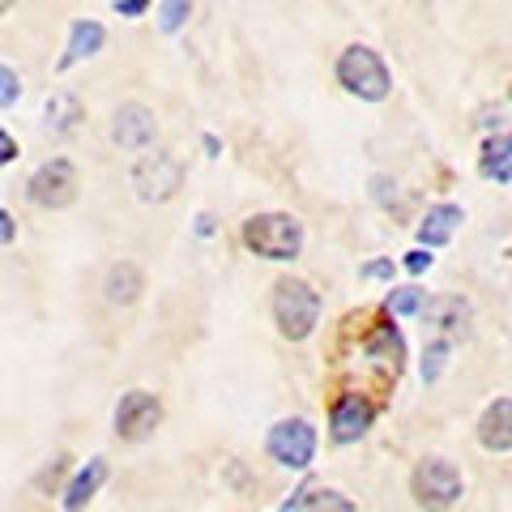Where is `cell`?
<instances>
[{
	"label": "cell",
	"mask_w": 512,
	"mask_h": 512,
	"mask_svg": "<svg viewBox=\"0 0 512 512\" xmlns=\"http://www.w3.org/2000/svg\"><path fill=\"white\" fill-rule=\"evenodd\" d=\"M367 355H372L384 372H402V355H406V342H402V333H397L393 325H380L367 333Z\"/></svg>",
	"instance_id": "obj_14"
},
{
	"label": "cell",
	"mask_w": 512,
	"mask_h": 512,
	"mask_svg": "<svg viewBox=\"0 0 512 512\" xmlns=\"http://www.w3.org/2000/svg\"><path fill=\"white\" fill-rule=\"evenodd\" d=\"M508 158H512V133L491 137L483 146V175H500V163H508Z\"/></svg>",
	"instance_id": "obj_20"
},
{
	"label": "cell",
	"mask_w": 512,
	"mask_h": 512,
	"mask_svg": "<svg viewBox=\"0 0 512 512\" xmlns=\"http://www.w3.org/2000/svg\"><path fill=\"white\" fill-rule=\"evenodd\" d=\"M0 222H5V227H0V239H5V244H13V218L0 214Z\"/></svg>",
	"instance_id": "obj_29"
},
{
	"label": "cell",
	"mask_w": 512,
	"mask_h": 512,
	"mask_svg": "<svg viewBox=\"0 0 512 512\" xmlns=\"http://www.w3.org/2000/svg\"><path fill=\"white\" fill-rule=\"evenodd\" d=\"M111 5H116L120 18H141L150 9V0H111Z\"/></svg>",
	"instance_id": "obj_25"
},
{
	"label": "cell",
	"mask_w": 512,
	"mask_h": 512,
	"mask_svg": "<svg viewBox=\"0 0 512 512\" xmlns=\"http://www.w3.org/2000/svg\"><path fill=\"white\" fill-rule=\"evenodd\" d=\"M0 82H5V90H0V107H13V103H18V94H22V82H18V73H13L9 69V64H5V69H0Z\"/></svg>",
	"instance_id": "obj_24"
},
{
	"label": "cell",
	"mask_w": 512,
	"mask_h": 512,
	"mask_svg": "<svg viewBox=\"0 0 512 512\" xmlns=\"http://www.w3.org/2000/svg\"><path fill=\"white\" fill-rule=\"evenodd\" d=\"M26 197L39 205V210H64L73 197H77V171L69 158H52L43 163L26 184Z\"/></svg>",
	"instance_id": "obj_7"
},
{
	"label": "cell",
	"mask_w": 512,
	"mask_h": 512,
	"mask_svg": "<svg viewBox=\"0 0 512 512\" xmlns=\"http://www.w3.org/2000/svg\"><path fill=\"white\" fill-rule=\"evenodd\" d=\"M13 158H18V150H13V137L0 133V163H13Z\"/></svg>",
	"instance_id": "obj_28"
},
{
	"label": "cell",
	"mask_w": 512,
	"mask_h": 512,
	"mask_svg": "<svg viewBox=\"0 0 512 512\" xmlns=\"http://www.w3.org/2000/svg\"><path fill=\"white\" fill-rule=\"evenodd\" d=\"M0 9H5V13H9V9H13V0H0Z\"/></svg>",
	"instance_id": "obj_30"
},
{
	"label": "cell",
	"mask_w": 512,
	"mask_h": 512,
	"mask_svg": "<svg viewBox=\"0 0 512 512\" xmlns=\"http://www.w3.org/2000/svg\"><path fill=\"white\" fill-rule=\"evenodd\" d=\"M410 495L423 512H448L461 500V470L444 457H427L410 474Z\"/></svg>",
	"instance_id": "obj_3"
},
{
	"label": "cell",
	"mask_w": 512,
	"mask_h": 512,
	"mask_svg": "<svg viewBox=\"0 0 512 512\" xmlns=\"http://www.w3.org/2000/svg\"><path fill=\"white\" fill-rule=\"evenodd\" d=\"M77 120H86V111H82V103H77L73 94H52V99H47L43 124L52 128V133H73Z\"/></svg>",
	"instance_id": "obj_16"
},
{
	"label": "cell",
	"mask_w": 512,
	"mask_h": 512,
	"mask_svg": "<svg viewBox=\"0 0 512 512\" xmlns=\"http://www.w3.org/2000/svg\"><path fill=\"white\" fill-rule=\"evenodd\" d=\"M99 47H103V26H99V22H77V26H73V35H69V52H64L60 69H69V64L94 56Z\"/></svg>",
	"instance_id": "obj_17"
},
{
	"label": "cell",
	"mask_w": 512,
	"mask_h": 512,
	"mask_svg": "<svg viewBox=\"0 0 512 512\" xmlns=\"http://www.w3.org/2000/svg\"><path fill=\"white\" fill-rule=\"evenodd\" d=\"M363 278H393V261H372V265H363Z\"/></svg>",
	"instance_id": "obj_26"
},
{
	"label": "cell",
	"mask_w": 512,
	"mask_h": 512,
	"mask_svg": "<svg viewBox=\"0 0 512 512\" xmlns=\"http://www.w3.org/2000/svg\"><path fill=\"white\" fill-rule=\"evenodd\" d=\"M103 483H107V461H103V457H90L86 470H77L73 483H69V491H64V508H69V512H82V508L94 500V495H99Z\"/></svg>",
	"instance_id": "obj_12"
},
{
	"label": "cell",
	"mask_w": 512,
	"mask_h": 512,
	"mask_svg": "<svg viewBox=\"0 0 512 512\" xmlns=\"http://www.w3.org/2000/svg\"><path fill=\"white\" fill-rule=\"evenodd\" d=\"M141 291H146V278H141V269L133 261H120V265L107 269V282H103L107 303H120V308H128V303H137Z\"/></svg>",
	"instance_id": "obj_13"
},
{
	"label": "cell",
	"mask_w": 512,
	"mask_h": 512,
	"mask_svg": "<svg viewBox=\"0 0 512 512\" xmlns=\"http://www.w3.org/2000/svg\"><path fill=\"white\" fill-rule=\"evenodd\" d=\"M180 184H184V163L171 150H150V154L137 158L133 188H137L141 201H171Z\"/></svg>",
	"instance_id": "obj_5"
},
{
	"label": "cell",
	"mask_w": 512,
	"mask_h": 512,
	"mask_svg": "<svg viewBox=\"0 0 512 512\" xmlns=\"http://www.w3.org/2000/svg\"><path fill=\"white\" fill-rule=\"evenodd\" d=\"M244 244L265 261H295L303 248V222L291 214H252L244 222Z\"/></svg>",
	"instance_id": "obj_1"
},
{
	"label": "cell",
	"mask_w": 512,
	"mask_h": 512,
	"mask_svg": "<svg viewBox=\"0 0 512 512\" xmlns=\"http://www.w3.org/2000/svg\"><path fill=\"white\" fill-rule=\"evenodd\" d=\"M111 137L120 150H146L154 141V111L141 103H124L116 111V124H111Z\"/></svg>",
	"instance_id": "obj_10"
},
{
	"label": "cell",
	"mask_w": 512,
	"mask_h": 512,
	"mask_svg": "<svg viewBox=\"0 0 512 512\" xmlns=\"http://www.w3.org/2000/svg\"><path fill=\"white\" fill-rule=\"evenodd\" d=\"M188 13H192L188 0H163V9H158V26L171 35V30H180L188 22Z\"/></svg>",
	"instance_id": "obj_21"
},
{
	"label": "cell",
	"mask_w": 512,
	"mask_h": 512,
	"mask_svg": "<svg viewBox=\"0 0 512 512\" xmlns=\"http://www.w3.org/2000/svg\"><path fill=\"white\" fill-rule=\"evenodd\" d=\"M478 444L487 453H512V397H495L478 419Z\"/></svg>",
	"instance_id": "obj_11"
},
{
	"label": "cell",
	"mask_w": 512,
	"mask_h": 512,
	"mask_svg": "<svg viewBox=\"0 0 512 512\" xmlns=\"http://www.w3.org/2000/svg\"><path fill=\"white\" fill-rule=\"evenodd\" d=\"M372 402L363 393H342L333 402V414H329V436L338 444H355L367 427H372Z\"/></svg>",
	"instance_id": "obj_9"
},
{
	"label": "cell",
	"mask_w": 512,
	"mask_h": 512,
	"mask_svg": "<svg viewBox=\"0 0 512 512\" xmlns=\"http://www.w3.org/2000/svg\"><path fill=\"white\" fill-rule=\"evenodd\" d=\"M444 359H448V342H444V338H440V342H431V346H427V355H423V380H427V384L444 372Z\"/></svg>",
	"instance_id": "obj_23"
},
{
	"label": "cell",
	"mask_w": 512,
	"mask_h": 512,
	"mask_svg": "<svg viewBox=\"0 0 512 512\" xmlns=\"http://www.w3.org/2000/svg\"><path fill=\"white\" fill-rule=\"evenodd\" d=\"M457 222H461L457 205H436V210H427V218L419 222V239H423L427 248H440V244H448V239H453Z\"/></svg>",
	"instance_id": "obj_15"
},
{
	"label": "cell",
	"mask_w": 512,
	"mask_h": 512,
	"mask_svg": "<svg viewBox=\"0 0 512 512\" xmlns=\"http://www.w3.org/2000/svg\"><path fill=\"white\" fill-rule=\"evenodd\" d=\"M427 265H431V256H427L423 248H419V252H410V256H406V269H410V274H423V269H427Z\"/></svg>",
	"instance_id": "obj_27"
},
{
	"label": "cell",
	"mask_w": 512,
	"mask_h": 512,
	"mask_svg": "<svg viewBox=\"0 0 512 512\" xmlns=\"http://www.w3.org/2000/svg\"><path fill=\"white\" fill-rule=\"evenodd\" d=\"M419 308H423V291H414V286L389 295V312H393V316H410V312H419Z\"/></svg>",
	"instance_id": "obj_22"
},
{
	"label": "cell",
	"mask_w": 512,
	"mask_h": 512,
	"mask_svg": "<svg viewBox=\"0 0 512 512\" xmlns=\"http://www.w3.org/2000/svg\"><path fill=\"white\" fill-rule=\"evenodd\" d=\"M158 423H163V406H158V397L146 393V389H133L120 397L116 406V436L137 444V440H150Z\"/></svg>",
	"instance_id": "obj_8"
},
{
	"label": "cell",
	"mask_w": 512,
	"mask_h": 512,
	"mask_svg": "<svg viewBox=\"0 0 512 512\" xmlns=\"http://www.w3.org/2000/svg\"><path fill=\"white\" fill-rule=\"evenodd\" d=\"M338 82L355 94V99H367V103H380L384 94L393 90V77H389V69H384V60L363 43L346 47V52L338 56Z\"/></svg>",
	"instance_id": "obj_4"
},
{
	"label": "cell",
	"mask_w": 512,
	"mask_h": 512,
	"mask_svg": "<svg viewBox=\"0 0 512 512\" xmlns=\"http://www.w3.org/2000/svg\"><path fill=\"white\" fill-rule=\"evenodd\" d=\"M508 99H512V90H508Z\"/></svg>",
	"instance_id": "obj_31"
},
{
	"label": "cell",
	"mask_w": 512,
	"mask_h": 512,
	"mask_svg": "<svg viewBox=\"0 0 512 512\" xmlns=\"http://www.w3.org/2000/svg\"><path fill=\"white\" fill-rule=\"evenodd\" d=\"M274 320H278L282 338L303 342L320 320V295L303 278H282L274 286Z\"/></svg>",
	"instance_id": "obj_2"
},
{
	"label": "cell",
	"mask_w": 512,
	"mask_h": 512,
	"mask_svg": "<svg viewBox=\"0 0 512 512\" xmlns=\"http://www.w3.org/2000/svg\"><path fill=\"white\" fill-rule=\"evenodd\" d=\"M427 320L440 325L444 333H457L461 320H466V303L461 299H440V303H427Z\"/></svg>",
	"instance_id": "obj_19"
},
{
	"label": "cell",
	"mask_w": 512,
	"mask_h": 512,
	"mask_svg": "<svg viewBox=\"0 0 512 512\" xmlns=\"http://www.w3.org/2000/svg\"><path fill=\"white\" fill-rule=\"evenodd\" d=\"M269 457L286 470H308L316 457V427L308 419H282L269 431Z\"/></svg>",
	"instance_id": "obj_6"
},
{
	"label": "cell",
	"mask_w": 512,
	"mask_h": 512,
	"mask_svg": "<svg viewBox=\"0 0 512 512\" xmlns=\"http://www.w3.org/2000/svg\"><path fill=\"white\" fill-rule=\"evenodd\" d=\"M299 512H359L355 500H346L342 491H312V495H303L299 500Z\"/></svg>",
	"instance_id": "obj_18"
}]
</instances>
